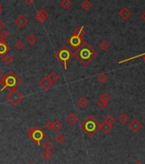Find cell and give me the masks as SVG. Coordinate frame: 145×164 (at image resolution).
<instances>
[{
    "label": "cell",
    "mask_w": 145,
    "mask_h": 164,
    "mask_svg": "<svg viewBox=\"0 0 145 164\" xmlns=\"http://www.w3.org/2000/svg\"><path fill=\"white\" fill-rule=\"evenodd\" d=\"M77 59L85 66L89 65L97 56V52L85 41H83L78 50L74 51Z\"/></svg>",
    "instance_id": "1"
},
{
    "label": "cell",
    "mask_w": 145,
    "mask_h": 164,
    "mask_svg": "<svg viewBox=\"0 0 145 164\" xmlns=\"http://www.w3.org/2000/svg\"><path fill=\"white\" fill-rule=\"evenodd\" d=\"M22 82V80L13 71H8L0 80V84L2 85L1 92H4L5 90L10 91L12 89H16V87L20 86Z\"/></svg>",
    "instance_id": "2"
},
{
    "label": "cell",
    "mask_w": 145,
    "mask_h": 164,
    "mask_svg": "<svg viewBox=\"0 0 145 164\" xmlns=\"http://www.w3.org/2000/svg\"><path fill=\"white\" fill-rule=\"evenodd\" d=\"M83 133H85L89 138H92L99 130L100 124L92 115L88 116L79 125Z\"/></svg>",
    "instance_id": "3"
},
{
    "label": "cell",
    "mask_w": 145,
    "mask_h": 164,
    "mask_svg": "<svg viewBox=\"0 0 145 164\" xmlns=\"http://www.w3.org/2000/svg\"><path fill=\"white\" fill-rule=\"evenodd\" d=\"M84 35H85L84 26H78L74 29L72 35L68 39V45L71 47H72L73 49H75V50H78L79 48V46H81L82 42H83L82 38H83Z\"/></svg>",
    "instance_id": "4"
},
{
    "label": "cell",
    "mask_w": 145,
    "mask_h": 164,
    "mask_svg": "<svg viewBox=\"0 0 145 164\" xmlns=\"http://www.w3.org/2000/svg\"><path fill=\"white\" fill-rule=\"evenodd\" d=\"M26 133L30 140L34 141L38 146L41 144V142L45 140L47 134L41 127H30L26 129Z\"/></svg>",
    "instance_id": "5"
},
{
    "label": "cell",
    "mask_w": 145,
    "mask_h": 164,
    "mask_svg": "<svg viewBox=\"0 0 145 164\" xmlns=\"http://www.w3.org/2000/svg\"><path fill=\"white\" fill-rule=\"evenodd\" d=\"M55 56L57 57L59 62L63 65L64 69L67 70L68 62L72 60L75 56V54H74V52H72L68 48H67L66 46H62L60 48V50L57 51V53L55 54Z\"/></svg>",
    "instance_id": "6"
},
{
    "label": "cell",
    "mask_w": 145,
    "mask_h": 164,
    "mask_svg": "<svg viewBox=\"0 0 145 164\" xmlns=\"http://www.w3.org/2000/svg\"><path fill=\"white\" fill-rule=\"evenodd\" d=\"M24 99V95L20 93L17 89H12L9 91V93L7 96V100L13 105L17 106Z\"/></svg>",
    "instance_id": "7"
},
{
    "label": "cell",
    "mask_w": 145,
    "mask_h": 164,
    "mask_svg": "<svg viewBox=\"0 0 145 164\" xmlns=\"http://www.w3.org/2000/svg\"><path fill=\"white\" fill-rule=\"evenodd\" d=\"M49 15L48 11L45 9H44V8L39 10L37 11V13L35 14V19L39 22H45L49 18Z\"/></svg>",
    "instance_id": "8"
},
{
    "label": "cell",
    "mask_w": 145,
    "mask_h": 164,
    "mask_svg": "<svg viewBox=\"0 0 145 164\" xmlns=\"http://www.w3.org/2000/svg\"><path fill=\"white\" fill-rule=\"evenodd\" d=\"M142 127H143L142 123H141L138 120H137V119L132 120L129 123V128H130L131 131H132V132H135V133L139 132V131L142 129Z\"/></svg>",
    "instance_id": "9"
},
{
    "label": "cell",
    "mask_w": 145,
    "mask_h": 164,
    "mask_svg": "<svg viewBox=\"0 0 145 164\" xmlns=\"http://www.w3.org/2000/svg\"><path fill=\"white\" fill-rule=\"evenodd\" d=\"M28 23V20L26 18L24 15H19L16 19H15V24L19 27V28H24L25 27Z\"/></svg>",
    "instance_id": "10"
},
{
    "label": "cell",
    "mask_w": 145,
    "mask_h": 164,
    "mask_svg": "<svg viewBox=\"0 0 145 164\" xmlns=\"http://www.w3.org/2000/svg\"><path fill=\"white\" fill-rule=\"evenodd\" d=\"M52 85H53V83L49 80V79L47 76L42 78V79L40 80V81H39V86H40V87H41L44 91H47V90H49V89L52 86Z\"/></svg>",
    "instance_id": "11"
},
{
    "label": "cell",
    "mask_w": 145,
    "mask_h": 164,
    "mask_svg": "<svg viewBox=\"0 0 145 164\" xmlns=\"http://www.w3.org/2000/svg\"><path fill=\"white\" fill-rule=\"evenodd\" d=\"M11 49L9 46H7L6 42L0 39V57L3 56L4 55L8 54L9 51H10Z\"/></svg>",
    "instance_id": "12"
},
{
    "label": "cell",
    "mask_w": 145,
    "mask_h": 164,
    "mask_svg": "<svg viewBox=\"0 0 145 164\" xmlns=\"http://www.w3.org/2000/svg\"><path fill=\"white\" fill-rule=\"evenodd\" d=\"M119 15H120V16H121L123 20H127L128 18L131 17V10H130L128 8L124 7V8L121 9V11L119 12Z\"/></svg>",
    "instance_id": "13"
},
{
    "label": "cell",
    "mask_w": 145,
    "mask_h": 164,
    "mask_svg": "<svg viewBox=\"0 0 145 164\" xmlns=\"http://www.w3.org/2000/svg\"><path fill=\"white\" fill-rule=\"evenodd\" d=\"M78 120H79V116H78L74 112H71V113L67 116V118H66L67 123L71 124V125L75 124L76 122H78Z\"/></svg>",
    "instance_id": "14"
},
{
    "label": "cell",
    "mask_w": 145,
    "mask_h": 164,
    "mask_svg": "<svg viewBox=\"0 0 145 164\" xmlns=\"http://www.w3.org/2000/svg\"><path fill=\"white\" fill-rule=\"evenodd\" d=\"M112 128H113V127L108 125V124L105 123L104 121H103V122L100 125V127H99V130H101L102 133H104V134H108V133L111 132Z\"/></svg>",
    "instance_id": "15"
},
{
    "label": "cell",
    "mask_w": 145,
    "mask_h": 164,
    "mask_svg": "<svg viewBox=\"0 0 145 164\" xmlns=\"http://www.w3.org/2000/svg\"><path fill=\"white\" fill-rule=\"evenodd\" d=\"M88 103H89L88 99H87V98H85L84 96L79 97V99H78V101H77V104H78V105H79V108H81V109H85V108H86V106L88 105Z\"/></svg>",
    "instance_id": "16"
},
{
    "label": "cell",
    "mask_w": 145,
    "mask_h": 164,
    "mask_svg": "<svg viewBox=\"0 0 145 164\" xmlns=\"http://www.w3.org/2000/svg\"><path fill=\"white\" fill-rule=\"evenodd\" d=\"M92 6H93L92 3L90 2L89 0H85V1H83V2L80 3V7H81L84 10H85V11L90 10L92 8Z\"/></svg>",
    "instance_id": "17"
},
{
    "label": "cell",
    "mask_w": 145,
    "mask_h": 164,
    "mask_svg": "<svg viewBox=\"0 0 145 164\" xmlns=\"http://www.w3.org/2000/svg\"><path fill=\"white\" fill-rule=\"evenodd\" d=\"M47 77H48L49 79V80L54 84L55 82H56L59 79H60V75L57 73H56V72H51V73H49L48 75H47Z\"/></svg>",
    "instance_id": "18"
},
{
    "label": "cell",
    "mask_w": 145,
    "mask_h": 164,
    "mask_svg": "<svg viewBox=\"0 0 145 164\" xmlns=\"http://www.w3.org/2000/svg\"><path fill=\"white\" fill-rule=\"evenodd\" d=\"M2 60H3V62L4 63L5 65H10L14 62V58L9 54H6L3 56H2Z\"/></svg>",
    "instance_id": "19"
},
{
    "label": "cell",
    "mask_w": 145,
    "mask_h": 164,
    "mask_svg": "<svg viewBox=\"0 0 145 164\" xmlns=\"http://www.w3.org/2000/svg\"><path fill=\"white\" fill-rule=\"evenodd\" d=\"M62 127V123L58 120H56L55 121L52 122V130L56 131V132H59Z\"/></svg>",
    "instance_id": "20"
},
{
    "label": "cell",
    "mask_w": 145,
    "mask_h": 164,
    "mask_svg": "<svg viewBox=\"0 0 145 164\" xmlns=\"http://www.w3.org/2000/svg\"><path fill=\"white\" fill-rule=\"evenodd\" d=\"M109 43L107 41V40H105V39H103V40H101L100 42H99V44H98V47L102 50V51H106V50H108V48H109Z\"/></svg>",
    "instance_id": "21"
},
{
    "label": "cell",
    "mask_w": 145,
    "mask_h": 164,
    "mask_svg": "<svg viewBox=\"0 0 145 164\" xmlns=\"http://www.w3.org/2000/svg\"><path fill=\"white\" fill-rule=\"evenodd\" d=\"M26 41L29 45L33 46V45H34V44L38 41V39H37V37H36L34 34H30V35H28V36L26 38Z\"/></svg>",
    "instance_id": "22"
},
{
    "label": "cell",
    "mask_w": 145,
    "mask_h": 164,
    "mask_svg": "<svg viewBox=\"0 0 145 164\" xmlns=\"http://www.w3.org/2000/svg\"><path fill=\"white\" fill-rule=\"evenodd\" d=\"M97 80H98V81L101 82L102 84H105V83L108 81V75H107L105 73H101L98 74Z\"/></svg>",
    "instance_id": "23"
},
{
    "label": "cell",
    "mask_w": 145,
    "mask_h": 164,
    "mask_svg": "<svg viewBox=\"0 0 145 164\" xmlns=\"http://www.w3.org/2000/svg\"><path fill=\"white\" fill-rule=\"evenodd\" d=\"M72 3L70 0H63L61 2V7L64 10H69L72 7Z\"/></svg>",
    "instance_id": "24"
},
{
    "label": "cell",
    "mask_w": 145,
    "mask_h": 164,
    "mask_svg": "<svg viewBox=\"0 0 145 164\" xmlns=\"http://www.w3.org/2000/svg\"><path fill=\"white\" fill-rule=\"evenodd\" d=\"M42 157L45 161H49L53 157V153L51 152V150H45L42 153Z\"/></svg>",
    "instance_id": "25"
},
{
    "label": "cell",
    "mask_w": 145,
    "mask_h": 164,
    "mask_svg": "<svg viewBox=\"0 0 145 164\" xmlns=\"http://www.w3.org/2000/svg\"><path fill=\"white\" fill-rule=\"evenodd\" d=\"M104 122L107 123L108 125L111 126V127H114V124L115 123V119L112 116H107L105 120H104Z\"/></svg>",
    "instance_id": "26"
},
{
    "label": "cell",
    "mask_w": 145,
    "mask_h": 164,
    "mask_svg": "<svg viewBox=\"0 0 145 164\" xmlns=\"http://www.w3.org/2000/svg\"><path fill=\"white\" fill-rule=\"evenodd\" d=\"M118 120H119V121L121 122V124L125 125V124H126V123L128 122V120H129V117H128V116H127L125 113H123V114H121V116H119Z\"/></svg>",
    "instance_id": "27"
},
{
    "label": "cell",
    "mask_w": 145,
    "mask_h": 164,
    "mask_svg": "<svg viewBox=\"0 0 145 164\" xmlns=\"http://www.w3.org/2000/svg\"><path fill=\"white\" fill-rule=\"evenodd\" d=\"M55 140H56V142H57L58 144H63L66 141V137L64 135H62V133H58L55 137Z\"/></svg>",
    "instance_id": "28"
},
{
    "label": "cell",
    "mask_w": 145,
    "mask_h": 164,
    "mask_svg": "<svg viewBox=\"0 0 145 164\" xmlns=\"http://www.w3.org/2000/svg\"><path fill=\"white\" fill-rule=\"evenodd\" d=\"M54 148V144L50 141H45V144H43V149L45 150H51Z\"/></svg>",
    "instance_id": "29"
},
{
    "label": "cell",
    "mask_w": 145,
    "mask_h": 164,
    "mask_svg": "<svg viewBox=\"0 0 145 164\" xmlns=\"http://www.w3.org/2000/svg\"><path fill=\"white\" fill-rule=\"evenodd\" d=\"M15 47L17 49V50H23L25 47V44L24 42L22 41V40H21V39H18V40H16V42L15 43Z\"/></svg>",
    "instance_id": "30"
},
{
    "label": "cell",
    "mask_w": 145,
    "mask_h": 164,
    "mask_svg": "<svg viewBox=\"0 0 145 164\" xmlns=\"http://www.w3.org/2000/svg\"><path fill=\"white\" fill-rule=\"evenodd\" d=\"M108 103L105 102L104 100H102V99H101V98H99L98 101H97V106H98L99 108H101L102 110L105 109V108L107 107Z\"/></svg>",
    "instance_id": "31"
},
{
    "label": "cell",
    "mask_w": 145,
    "mask_h": 164,
    "mask_svg": "<svg viewBox=\"0 0 145 164\" xmlns=\"http://www.w3.org/2000/svg\"><path fill=\"white\" fill-rule=\"evenodd\" d=\"M9 37V33L8 31L3 30L2 32H0V39H3V40L5 41V39H8Z\"/></svg>",
    "instance_id": "32"
},
{
    "label": "cell",
    "mask_w": 145,
    "mask_h": 164,
    "mask_svg": "<svg viewBox=\"0 0 145 164\" xmlns=\"http://www.w3.org/2000/svg\"><path fill=\"white\" fill-rule=\"evenodd\" d=\"M99 98H101V99L104 100V101H105V102H107V103H108V102L110 101V96H109L108 93H102V95L100 96V97H99Z\"/></svg>",
    "instance_id": "33"
},
{
    "label": "cell",
    "mask_w": 145,
    "mask_h": 164,
    "mask_svg": "<svg viewBox=\"0 0 145 164\" xmlns=\"http://www.w3.org/2000/svg\"><path fill=\"white\" fill-rule=\"evenodd\" d=\"M45 128H46L47 130H52V121H50V120L47 121V122L45 123Z\"/></svg>",
    "instance_id": "34"
},
{
    "label": "cell",
    "mask_w": 145,
    "mask_h": 164,
    "mask_svg": "<svg viewBox=\"0 0 145 164\" xmlns=\"http://www.w3.org/2000/svg\"><path fill=\"white\" fill-rule=\"evenodd\" d=\"M4 27H5V22L2 19H0V32H2V30H3Z\"/></svg>",
    "instance_id": "35"
},
{
    "label": "cell",
    "mask_w": 145,
    "mask_h": 164,
    "mask_svg": "<svg viewBox=\"0 0 145 164\" xmlns=\"http://www.w3.org/2000/svg\"><path fill=\"white\" fill-rule=\"evenodd\" d=\"M140 17H141V19H142L143 21H144V22H145V11H144V12H143V13L141 14Z\"/></svg>",
    "instance_id": "36"
},
{
    "label": "cell",
    "mask_w": 145,
    "mask_h": 164,
    "mask_svg": "<svg viewBox=\"0 0 145 164\" xmlns=\"http://www.w3.org/2000/svg\"><path fill=\"white\" fill-rule=\"evenodd\" d=\"M25 3H26V4H32V3H33V1H31V0L29 1V0H28V1H25Z\"/></svg>",
    "instance_id": "37"
},
{
    "label": "cell",
    "mask_w": 145,
    "mask_h": 164,
    "mask_svg": "<svg viewBox=\"0 0 145 164\" xmlns=\"http://www.w3.org/2000/svg\"><path fill=\"white\" fill-rule=\"evenodd\" d=\"M134 164H143V163L141 162V161H136Z\"/></svg>",
    "instance_id": "38"
},
{
    "label": "cell",
    "mask_w": 145,
    "mask_h": 164,
    "mask_svg": "<svg viewBox=\"0 0 145 164\" xmlns=\"http://www.w3.org/2000/svg\"><path fill=\"white\" fill-rule=\"evenodd\" d=\"M2 11H3V8H2V4H1V3H0V14L2 13Z\"/></svg>",
    "instance_id": "39"
},
{
    "label": "cell",
    "mask_w": 145,
    "mask_h": 164,
    "mask_svg": "<svg viewBox=\"0 0 145 164\" xmlns=\"http://www.w3.org/2000/svg\"><path fill=\"white\" fill-rule=\"evenodd\" d=\"M3 73H2V72L0 71V80H1L2 78H3Z\"/></svg>",
    "instance_id": "40"
},
{
    "label": "cell",
    "mask_w": 145,
    "mask_h": 164,
    "mask_svg": "<svg viewBox=\"0 0 145 164\" xmlns=\"http://www.w3.org/2000/svg\"><path fill=\"white\" fill-rule=\"evenodd\" d=\"M143 60H144V62H145V55H144V56L143 57Z\"/></svg>",
    "instance_id": "41"
},
{
    "label": "cell",
    "mask_w": 145,
    "mask_h": 164,
    "mask_svg": "<svg viewBox=\"0 0 145 164\" xmlns=\"http://www.w3.org/2000/svg\"><path fill=\"white\" fill-rule=\"evenodd\" d=\"M30 164H36V163H30Z\"/></svg>",
    "instance_id": "42"
}]
</instances>
